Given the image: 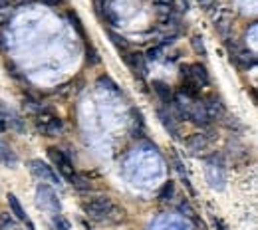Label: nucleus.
Returning a JSON list of instances; mask_svg holds the SVG:
<instances>
[{
    "instance_id": "obj_1",
    "label": "nucleus",
    "mask_w": 258,
    "mask_h": 230,
    "mask_svg": "<svg viewBox=\"0 0 258 230\" xmlns=\"http://www.w3.org/2000/svg\"><path fill=\"white\" fill-rule=\"evenodd\" d=\"M81 208L90 218L99 220V222L119 220L125 215L121 208H117L115 202L112 199H107V197H97V199H92V200H85V202H81Z\"/></svg>"
},
{
    "instance_id": "obj_2",
    "label": "nucleus",
    "mask_w": 258,
    "mask_h": 230,
    "mask_svg": "<svg viewBox=\"0 0 258 230\" xmlns=\"http://www.w3.org/2000/svg\"><path fill=\"white\" fill-rule=\"evenodd\" d=\"M30 173H32L36 179H40L42 183L60 184V179H58V175L54 173V169H52V167H48L44 161H40V159L30 161Z\"/></svg>"
},
{
    "instance_id": "obj_3",
    "label": "nucleus",
    "mask_w": 258,
    "mask_h": 230,
    "mask_svg": "<svg viewBox=\"0 0 258 230\" xmlns=\"http://www.w3.org/2000/svg\"><path fill=\"white\" fill-rule=\"evenodd\" d=\"M48 157L52 159V163L58 167V171L66 177V179H70L72 175H76L74 173V167H72V161L64 155V151H60V149H56V147H50L48 149Z\"/></svg>"
},
{
    "instance_id": "obj_4",
    "label": "nucleus",
    "mask_w": 258,
    "mask_h": 230,
    "mask_svg": "<svg viewBox=\"0 0 258 230\" xmlns=\"http://www.w3.org/2000/svg\"><path fill=\"white\" fill-rule=\"evenodd\" d=\"M183 72H187V74H185L187 79L195 83L197 88L207 86V83H209V74H207L205 66H201V64H193V66H189V68H183Z\"/></svg>"
},
{
    "instance_id": "obj_5",
    "label": "nucleus",
    "mask_w": 258,
    "mask_h": 230,
    "mask_svg": "<svg viewBox=\"0 0 258 230\" xmlns=\"http://www.w3.org/2000/svg\"><path fill=\"white\" fill-rule=\"evenodd\" d=\"M38 195H40V197H46L44 200H40L42 208H50L52 213L60 215V202H58V199H56V193L50 189V186H46V184L38 186Z\"/></svg>"
},
{
    "instance_id": "obj_6",
    "label": "nucleus",
    "mask_w": 258,
    "mask_h": 230,
    "mask_svg": "<svg viewBox=\"0 0 258 230\" xmlns=\"http://www.w3.org/2000/svg\"><path fill=\"white\" fill-rule=\"evenodd\" d=\"M205 106V111H207V115H209V119L210 121H217V119H223L225 117V106H223V101L219 99V97H214V95H210L209 99H207V103H203Z\"/></svg>"
},
{
    "instance_id": "obj_7",
    "label": "nucleus",
    "mask_w": 258,
    "mask_h": 230,
    "mask_svg": "<svg viewBox=\"0 0 258 230\" xmlns=\"http://www.w3.org/2000/svg\"><path fill=\"white\" fill-rule=\"evenodd\" d=\"M187 119H191L193 123H197V125H203V127L210 123V119H209V115L205 111V106H203L201 101L189 103V115H187Z\"/></svg>"
},
{
    "instance_id": "obj_8",
    "label": "nucleus",
    "mask_w": 258,
    "mask_h": 230,
    "mask_svg": "<svg viewBox=\"0 0 258 230\" xmlns=\"http://www.w3.org/2000/svg\"><path fill=\"white\" fill-rule=\"evenodd\" d=\"M6 199H8V206H10V211H12V215H14V216H16L18 220H22V222H26L30 230H36V228H34V224H32V220L28 218L26 211H24V208H22V204H20V200H18V199H16V197H14L12 193H10V195H8Z\"/></svg>"
},
{
    "instance_id": "obj_9",
    "label": "nucleus",
    "mask_w": 258,
    "mask_h": 230,
    "mask_svg": "<svg viewBox=\"0 0 258 230\" xmlns=\"http://www.w3.org/2000/svg\"><path fill=\"white\" fill-rule=\"evenodd\" d=\"M62 129V121L54 115H48L44 121H38V131H42L48 137H54V133H58Z\"/></svg>"
},
{
    "instance_id": "obj_10",
    "label": "nucleus",
    "mask_w": 258,
    "mask_h": 230,
    "mask_svg": "<svg viewBox=\"0 0 258 230\" xmlns=\"http://www.w3.org/2000/svg\"><path fill=\"white\" fill-rule=\"evenodd\" d=\"M157 115H159V119H161V123H163V127H165L171 135H173V137H179V127H177V123H175V117L171 115V113H167L165 109H159Z\"/></svg>"
},
{
    "instance_id": "obj_11",
    "label": "nucleus",
    "mask_w": 258,
    "mask_h": 230,
    "mask_svg": "<svg viewBox=\"0 0 258 230\" xmlns=\"http://www.w3.org/2000/svg\"><path fill=\"white\" fill-rule=\"evenodd\" d=\"M0 161H2L6 167H10V169H14V167L18 165V157L16 153L8 147V145L4 141H0Z\"/></svg>"
},
{
    "instance_id": "obj_12",
    "label": "nucleus",
    "mask_w": 258,
    "mask_h": 230,
    "mask_svg": "<svg viewBox=\"0 0 258 230\" xmlns=\"http://www.w3.org/2000/svg\"><path fill=\"white\" fill-rule=\"evenodd\" d=\"M153 90H155V93L159 95V99H161L163 103H167V106H169L171 101H173V90H171L165 81L155 79V81H153Z\"/></svg>"
},
{
    "instance_id": "obj_13",
    "label": "nucleus",
    "mask_w": 258,
    "mask_h": 230,
    "mask_svg": "<svg viewBox=\"0 0 258 230\" xmlns=\"http://www.w3.org/2000/svg\"><path fill=\"white\" fill-rule=\"evenodd\" d=\"M207 147H209V137L203 135V133H197V135H193V137L189 139V149H191L193 153H201V151H205Z\"/></svg>"
},
{
    "instance_id": "obj_14",
    "label": "nucleus",
    "mask_w": 258,
    "mask_h": 230,
    "mask_svg": "<svg viewBox=\"0 0 258 230\" xmlns=\"http://www.w3.org/2000/svg\"><path fill=\"white\" fill-rule=\"evenodd\" d=\"M234 60L239 61L242 68H252V66L256 64V56H254V52H250V50H236V52H234Z\"/></svg>"
},
{
    "instance_id": "obj_15",
    "label": "nucleus",
    "mask_w": 258,
    "mask_h": 230,
    "mask_svg": "<svg viewBox=\"0 0 258 230\" xmlns=\"http://www.w3.org/2000/svg\"><path fill=\"white\" fill-rule=\"evenodd\" d=\"M127 61H129V66L133 68L135 74L139 72V74L143 76V74L147 72V68H145V60H143L141 54H129V56H127Z\"/></svg>"
},
{
    "instance_id": "obj_16",
    "label": "nucleus",
    "mask_w": 258,
    "mask_h": 230,
    "mask_svg": "<svg viewBox=\"0 0 258 230\" xmlns=\"http://www.w3.org/2000/svg\"><path fill=\"white\" fill-rule=\"evenodd\" d=\"M173 195H175V184H173V181H169V183L163 184V189L159 191V200H171Z\"/></svg>"
},
{
    "instance_id": "obj_17",
    "label": "nucleus",
    "mask_w": 258,
    "mask_h": 230,
    "mask_svg": "<svg viewBox=\"0 0 258 230\" xmlns=\"http://www.w3.org/2000/svg\"><path fill=\"white\" fill-rule=\"evenodd\" d=\"M107 34H110V38H112V42H113V46L117 48V50H127L129 48V42L123 38V36H119V34H115L113 30H110V32H107Z\"/></svg>"
},
{
    "instance_id": "obj_18",
    "label": "nucleus",
    "mask_w": 258,
    "mask_h": 230,
    "mask_svg": "<svg viewBox=\"0 0 258 230\" xmlns=\"http://www.w3.org/2000/svg\"><path fill=\"white\" fill-rule=\"evenodd\" d=\"M68 181L76 186V189H80V191H90V189H92V184H90L88 181H85L83 177H80V175H72Z\"/></svg>"
},
{
    "instance_id": "obj_19",
    "label": "nucleus",
    "mask_w": 258,
    "mask_h": 230,
    "mask_svg": "<svg viewBox=\"0 0 258 230\" xmlns=\"http://www.w3.org/2000/svg\"><path fill=\"white\" fill-rule=\"evenodd\" d=\"M191 44H193V50H195L199 56H207V48H205V44H203V38H201V36H193Z\"/></svg>"
},
{
    "instance_id": "obj_20",
    "label": "nucleus",
    "mask_w": 258,
    "mask_h": 230,
    "mask_svg": "<svg viewBox=\"0 0 258 230\" xmlns=\"http://www.w3.org/2000/svg\"><path fill=\"white\" fill-rule=\"evenodd\" d=\"M183 93L195 99V97L199 95V88H197V86H195V83H193V81H189V79H187V81L183 83Z\"/></svg>"
},
{
    "instance_id": "obj_21",
    "label": "nucleus",
    "mask_w": 258,
    "mask_h": 230,
    "mask_svg": "<svg viewBox=\"0 0 258 230\" xmlns=\"http://www.w3.org/2000/svg\"><path fill=\"white\" fill-rule=\"evenodd\" d=\"M52 230H70V224L64 216L56 215V218L52 220Z\"/></svg>"
},
{
    "instance_id": "obj_22",
    "label": "nucleus",
    "mask_w": 258,
    "mask_h": 230,
    "mask_svg": "<svg viewBox=\"0 0 258 230\" xmlns=\"http://www.w3.org/2000/svg\"><path fill=\"white\" fill-rule=\"evenodd\" d=\"M97 83H99V86H107V90H113V92H119L117 90V83L110 77V76H101L99 79H97Z\"/></svg>"
},
{
    "instance_id": "obj_23",
    "label": "nucleus",
    "mask_w": 258,
    "mask_h": 230,
    "mask_svg": "<svg viewBox=\"0 0 258 230\" xmlns=\"http://www.w3.org/2000/svg\"><path fill=\"white\" fill-rule=\"evenodd\" d=\"M153 4L161 10H171L175 6V0H153Z\"/></svg>"
},
{
    "instance_id": "obj_24",
    "label": "nucleus",
    "mask_w": 258,
    "mask_h": 230,
    "mask_svg": "<svg viewBox=\"0 0 258 230\" xmlns=\"http://www.w3.org/2000/svg\"><path fill=\"white\" fill-rule=\"evenodd\" d=\"M88 61H90L92 66L99 64V56H97V52H96L94 48H88Z\"/></svg>"
},
{
    "instance_id": "obj_25",
    "label": "nucleus",
    "mask_w": 258,
    "mask_h": 230,
    "mask_svg": "<svg viewBox=\"0 0 258 230\" xmlns=\"http://www.w3.org/2000/svg\"><path fill=\"white\" fill-rule=\"evenodd\" d=\"M179 211H181V213H187V216H191V218L195 216V211H193V208L189 206V202H181V204H179Z\"/></svg>"
},
{
    "instance_id": "obj_26",
    "label": "nucleus",
    "mask_w": 258,
    "mask_h": 230,
    "mask_svg": "<svg viewBox=\"0 0 258 230\" xmlns=\"http://www.w3.org/2000/svg\"><path fill=\"white\" fill-rule=\"evenodd\" d=\"M72 16V22H74V26H76V30H78V34L80 36H85V32H83V28H81V22H80V18L76 16V14H70Z\"/></svg>"
},
{
    "instance_id": "obj_27",
    "label": "nucleus",
    "mask_w": 258,
    "mask_h": 230,
    "mask_svg": "<svg viewBox=\"0 0 258 230\" xmlns=\"http://www.w3.org/2000/svg\"><path fill=\"white\" fill-rule=\"evenodd\" d=\"M159 54H161V48H151V50L147 52V58H149V60H157Z\"/></svg>"
},
{
    "instance_id": "obj_28",
    "label": "nucleus",
    "mask_w": 258,
    "mask_h": 230,
    "mask_svg": "<svg viewBox=\"0 0 258 230\" xmlns=\"http://www.w3.org/2000/svg\"><path fill=\"white\" fill-rule=\"evenodd\" d=\"M212 222H214V226H217V230H228V226L221 218H217V216H212Z\"/></svg>"
},
{
    "instance_id": "obj_29",
    "label": "nucleus",
    "mask_w": 258,
    "mask_h": 230,
    "mask_svg": "<svg viewBox=\"0 0 258 230\" xmlns=\"http://www.w3.org/2000/svg\"><path fill=\"white\" fill-rule=\"evenodd\" d=\"M105 2H107V0H94V4H96V10L101 14L103 10H105Z\"/></svg>"
},
{
    "instance_id": "obj_30",
    "label": "nucleus",
    "mask_w": 258,
    "mask_h": 230,
    "mask_svg": "<svg viewBox=\"0 0 258 230\" xmlns=\"http://www.w3.org/2000/svg\"><path fill=\"white\" fill-rule=\"evenodd\" d=\"M197 2H199L203 8H207V10H209V8L214 4V0H197Z\"/></svg>"
},
{
    "instance_id": "obj_31",
    "label": "nucleus",
    "mask_w": 258,
    "mask_h": 230,
    "mask_svg": "<svg viewBox=\"0 0 258 230\" xmlns=\"http://www.w3.org/2000/svg\"><path fill=\"white\" fill-rule=\"evenodd\" d=\"M8 129V125H6V121L2 119V117H0V133H4Z\"/></svg>"
},
{
    "instance_id": "obj_32",
    "label": "nucleus",
    "mask_w": 258,
    "mask_h": 230,
    "mask_svg": "<svg viewBox=\"0 0 258 230\" xmlns=\"http://www.w3.org/2000/svg\"><path fill=\"white\" fill-rule=\"evenodd\" d=\"M10 4V0H0V10H6Z\"/></svg>"
},
{
    "instance_id": "obj_33",
    "label": "nucleus",
    "mask_w": 258,
    "mask_h": 230,
    "mask_svg": "<svg viewBox=\"0 0 258 230\" xmlns=\"http://www.w3.org/2000/svg\"><path fill=\"white\" fill-rule=\"evenodd\" d=\"M42 2H46V4H50V6H56L58 0H42Z\"/></svg>"
},
{
    "instance_id": "obj_34",
    "label": "nucleus",
    "mask_w": 258,
    "mask_h": 230,
    "mask_svg": "<svg viewBox=\"0 0 258 230\" xmlns=\"http://www.w3.org/2000/svg\"><path fill=\"white\" fill-rule=\"evenodd\" d=\"M83 226H85V228H88V230H90V226H88V224H83Z\"/></svg>"
}]
</instances>
